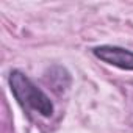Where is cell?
<instances>
[{
  "instance_id": "1",
  "label": "cell",
  "mask_w": 133,
  "mask_h": 133,
  "mask_svg": "<svg viewBox=\"0 0 133 133\" xmlns=\"http://www.w3.org/2000/svg\"><path fill=\"white\" fill-rule=\"evenodd\" d=\"M8 82L14 99L22 107L35 110L44 117H50L53 114V103L50 97L42 89H39L24 72L17 69L11 71Z\"/></svg>"
},
{
  "instance_id": "2",
  "label": "cell",
  "mask_w": 133,
  "mask_h": 133,
  "mask_svg": "<svg viewBox=\"0 0 133 133\" xmlns=\"http://www.w3.org/2000/svg\"><path fill=\"white\" fill-rule=\"evenodd\" d=\"M92 53L100 61L116 66L124 71H133V52L117 45H99L92 49Z\"/></svg>"
}]
</instances>
